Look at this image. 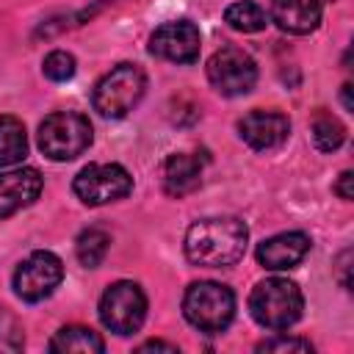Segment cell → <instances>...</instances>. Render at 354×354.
Wrapping results in <instances>:
<instances>
[{
	"instance_id": "1",
	"label": "cell",
	"mask_w": 354,
	"mask_h": 354,
	"mask_svg": "<svg viewBox=\"0 0 354 354\" xmlns=\"http://www.w3.org/2000/svg\"><path fill=\"white\" fill-rule=\"evenodd\" d=\"M249 243V230L241 218H202L194 221L185 232V257L194 266L205 268H227L235 266Z\"/></svg>"
},
{
	"instance_id": "2",
	"label": "cell",
	"mask_w": 354,
	"mask_h": 354,
	"mask_svg": "<svg viewBox=\"0 0 354 354\" xmlns=\"http://www.w3.org/2000/svg\"><path fill=\"white\" fill-rule=\"evenodd\" d=\"M304 310V296L296 282L285 277H268L257 282L249 293V313L252 318L271 332H282L293 326L301 318Z\"/></svg>"
},
{
	"instance_id": "3",
	"label": "cell",
	"mask_w": 354,
	"mask_h": 354,
	"mask_svg": "<svg viewBox=\"0 0 354 354\" xmlns=\"http://www.w3.org/2000/svg\"><path fill=\"white\" fill-rule=\"evenodd\" d=\"M183 315L194 329L218 335L235 318V293L221 282H194L183 296Z\"/></svg>"
},
{
	"instance_id": "4",
	"label": "cell",
	"mask_w": 354,
	"mask_h": 354,
	"mask_svg": "<svg viewBox=\"0 0 354 354\" xmlns=\"http://www.w3.org/2000/svg\"><path fill=\"white\" fill-rule=\"evenodd\" d=\"M147 77L136 64H116L108 75L100 77L91 94V105L105 119H122L127 116L144 97Z\"/></svg>"
},
{
	"instance_id": "5",
	"label": "cell",
	"mask_w": 354,
	"mask_h": 354,
	"mask_svg": "<svg viewBox=\"0 0 354 354\" xmlns=\"http://www.w3.org/2000/svg\"><path fill=\"white\" fill-rule=\"evenodd\" d=\"M91 147V122L77 111H55L39 124V149L50 160H75Z\"/></svg>"
},
{
	"instance_id": "6",
	"label": "cell",
	"mask_w": 354,
	"mask_h": 354,
	"mask_svg": "<svg viewBox=\"0 0 354 354\" xmlns=\"http://www.w3.org/2000/svg\"><path fill=\"white\" fill-rule=\"evenodd\" d=\"M147 318V296L138 282L119 279L100 296V321L113 335H133Z\"/></svg>"
},
{
	"instance_id": "7",
	"label": "cell",
	"mask_w": 354,
	"mask_h": 354,
	"mask_svg": "<svg viewBox=\"0 0 354 354\" xmlns=\"http://www.w3.org/2000/svg\"><path fill=\"white\" fill-rule=\"evenodd\" d=\"M72 191L83 205L97 207V205L124 199L133 191V177L119 163H88L77 171Z\"/></svg>"
},
{
	"instance_id": "8",
	"label": "cell",
	"mask_w": 354,
	"mask_h": 354,
	"mask_svg": "<svg viewBox=\"0 0 354 354\" xmlns=\"http://www.w3.org/2000/svg\"><path fill=\"white\" fill-rule=\"evenodd\" d=\"M207 80L210 86L224 94V97H241L246 91H252V86L257 83V64L254 58L241 50V47H221L207 58Z\"/></svg>"
},
{
	"instance_id": "9",
	"label": "cell",
	"mask_w": 354,
	"mask_h": 354,
	"mask_svg": "<svg viewBox=\"0 0 354 354\" xmlns=\"http://www.w3.org/2000/svg\"><path fill=\"white\" fill-rule=\"evenodd\" d=\"M64 279V263L58 254L47 252V249H36L30 252L14 271V290L22 301H41L47 296H53V290L61 285Z\"/></svg>"
},
{
	"instance_id": "10",
	"label": "cell",
	"mask_w": 354,
	"mask_h": 354,
	"mask_svg": "<svg viewBox=\"0 0 354 354\" xmlns=\"http://www.w3.org/2000/svg\"><path fill=\"white\" fill-rule=\"evenodd\" d=\"M202 36L191 19H171L149 36V53L171 64H194L199 58Z\"/></svg>"
},
{
	"instance_id": "11",
	"label": "cell",
	"mask_w": 354,
	"mask_h": 354,
	"mask_svg": "<svg viewBox=\"0 0 354 354\" xmlns=\"http://www.w3.org/2000/svg\"><path fill=\"white\" fill-rule=\"evenodd\" d=\"M238 133L246 147H252L257 152H268L288 141L290 122L279 111H249L238 122Z\"/></svg>"
},
{
	"instance_id": "12",
	"label": "cell",
	"mask_w": 354,
	"mask_h": 354,
	"mask_svg": "<svg viewBox=\"0 0 354 354\" xmlns=\"http://www.w3.org/2000/svg\"><path fill=\"white\" fill-rule=\"evenodd\" d=\"M44 180L33 166H17L0 171V216H11L39 199Z\"/></svg>"
},
{
	"instance_id": "13",
	"label": "cell",
	"mask_w": 354,
	"mask_h": 354,
	"mask_svg": "<svg viewBox=\"0 0 354 354\" xmlns=\"http://www.w3.org/2000/svg\"><path fill=\"white\" fill-rule=\"evenodd\" d=\"M310 252V235L307 232H279L257 243V263L268 271H288L299 266Z\"/></svg>"
},
{
	"instance_id": "14",
	"label": "cell",
	"mask_w": 354,
	"mask_h": 354,
	"mask_svg": "<svg viewBox=\"0 0 354 354\" xmlns=\"http://www.w3.org/2000/svg\"><path fill=\"white\" fill-rule=\"evenodd\" d=\"M271 22L285 33H313L321 25V0H271Z\"/></svg>"
},
{
	"instance_id": "15",
	"label": "cell",
	"mask_w": 354,
	"mask_h": 354,
	"mask_svg": "<svg viewBox=\"0 0 354 354\" xmlns=\"http://www.w3.org/2000/svg\"><path fill=\"white\" fill-rule=\"evenodd\" d=\"M202 185V160L191 152H174L163 163V191L169 196H188Z\"/></svg>"
},
{
	"instance_id": "16",
	"label": "cell",
	"mask_w": 354,
	"mask_h": 354,
	"mask_svg": "<svg viewBox=\"0 0 354 354\" xmlns=\"http://www.w3.org/2000/svg\"><path fill=\"white\" fill-rule=\"evenodd\" d=\"M47 348L53 354H102L105 351V340L88 329V326H64L53 335V340L47 343Z\"/></svg>"
},
{
	"instance_id": "17",
	"label": "cell",
	"mask_w": 354,
	"mask_h": 354,
	"mask_svg": "<svg viewBox=\"0 0 354 354\" xmlns=\"http://www.w3.org/2000/svg\"><path fill=\"white\" fill-rule=\"evenodd\" d=\"M28 155L25 124L17 116H0V166H17Z\"/></svg>"
},
{
	"instance_id": "18",
	"label": "cell",
	"mask_w": 354,
	"mask_h": 354,
	"mask_svg": "<svg viewBox=\"0 0 354 354\" xmlns=\"http://www.w3.org/2000/svg\"><path fill=\"white\" fill-rule=\"evenodd\" d=\"M224 22L232 28V30H241V33H257L268 25V14L254 3V0H238V3H230L227 11H224Z\"/></svg>"
},
{
	"instance_id": "19",
	"label": "cell",
	"mask_w": 354,
	"mask_h": 354,
	"mask_svg": "<svg viewBox=\"0 0 354 354\" xmlns=\"http://www.w3.org/2000/svg\"><path fill=\"white\" fill-rule=\"evenodd\" d=\"M108 246H111V235H108L105 230H100V227H88V230H83V232L77 235V241H75V254H77V260H80L86 268H97V266L105 260Z\"/></svg>"
},
{
	"instance_id": "20",
	"label": "cell",
	"mask_w": 354,
	"mask_h": 354,
	"mask_svg": "<svg viewBox=\"0 0 354 354\" xmlns=\"http://www.w3.org/2000/svg\"><path fill=\"white\" fill-rule=\"evenodd\" d=\"M310 133H313L315 149H321V152H335V149L346 141V127H343V122H340L337 116H332V113H318V116L313 119Z\"/></svg>"
},
{
	"instance_id": "21",
	"label": "cell",
	"mask_w": 354,
	"mask_h": 354,
	"mask_svg": "<svg viewBox=\"0 0 354 354\" xmlns=\"http://www.w3.org/2000/svg\"><path fill=\"white\" fill-rule=\"evenodd\" d=\"M41 72H44V77L53 80V83H66V80H72L75 72H77L75 55L66 53V50H53V53H47V58L41 61Z\"/></svg>"
},
{
	"instance_id": "22",
	"label": "cell",
	"mask_w": 354,
	"mask_h": 354,
	"mask_svg": "<svg viewBox=\"0 0 354 354\" xmlns=\"http://www.w3.org/2000/svg\"><path fill=\"white\" fill-rule=\"evenodd\" d=\"M22 346H25V335H22L19 321L6 307H0V354L22 351Z\"/></svg>"
},
{
	"instance_id": "23",
	"label": "cell",
	"mask_w": 354,
	"mask_h": 354,
	"mask_svg": "<svg viewBox=\"0 0 354 354\" xmlns=\"http://www.w3.org/2000/svg\"><path fill=\"white\" fill-rule=\"evenodd\" d=\"M257 351H313V346H310V340H301V337L277 335L271 340L257 343Z\"/></svg>"
},
{
	"instance_id": "24",
	"label": "cell",
	"mask_w": 354,
	"mask_h": 354,
	"mask_svg": "<svg viewBox=\"0 0 354 354\" xmlns=\"http://www.w3.org/2000/svg\"><path fill=\"white\" fill-rule=\"evenodd\" d=\"M335 194H337L340 199H346V202L354 199V171H343V174L337 177V183H335Z\"/></svg>"
},
{
	"instance_id": "25",
	"label": "cell",
	"mask_w": 354,
	"mask_h": 354,
	"mask_svg": "<svg viewBox=\"0 0 354 354\" xmlns=\"http://www.w3.org/2000/svg\"><path fill=\"white\" fill-rule=\"evenodd\" d=\"M136 351H138V354H147V351H169V354H177L180 348H177L174 343H166V340H147V343H141Z\"/></svg>"
},
{
	"instance_id": "26",
	"label": "cell",
	"mask_w": 354,
	"mask_h": 354,
	"mask_svg": "<svg viewBox=\"0 0 354 354\" xmlns=\"http://www.w3.org/2000/svg\"><path fill=\"white\" fill-rule=\"evenodd\" d=\"M340 100H343V108H346V111H354V102H351V83H343Z\"/></svg>"
}]
</instances>
